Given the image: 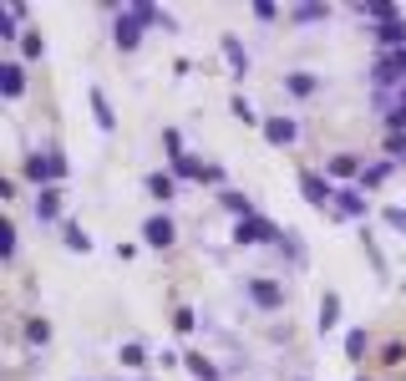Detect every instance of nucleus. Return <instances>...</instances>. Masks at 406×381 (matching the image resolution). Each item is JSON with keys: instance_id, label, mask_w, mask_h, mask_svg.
I'll list each match as a JSON object with an SVG mask.
<instances>
[{"instance_id": "nucleus-1", "label": "nucleus", "mask_w": 406, "mask_h": 381, "mask_svg": "<svg viewBox=\"0 0 406 381\" xmlns=\"http://www.w3.org/2000/svg\"><path fill=\"white\" fill-rule=\"evenodd\" d=\"M371 81H376V92H386V87H406V46H401V51H386V56H376Z\"/></svg>"}, {"instance_id": "nucleus-2", "label": "nucleus", "mask_w": 406, "mask_h": 381, "mask_svg": "<svg viewBox=\"0 0 406 381\" xmlns=\"http://www.w3.org/2000/svg\"><path fill=\"white\" fill-rule=\"evenodd\" d=\"M67 173V163H61V153H36L31 163H26V178L31 183H46V188H56V178Z\"/></svg>"}, {"instance_id": "nucleus-3", "label": "nucleus", "mask_w": 406, "mask_h": 381, "mask_svg": "<svg viewBox=\"0 0 406 381\" xmlns=\"http://www.w3.org/2000/svg\"><path fill=\"white\" fill-rule=\"evenodd\" d=\"M234 239H239V244H269V239H280V229H274V224H264V219H239Z\"/></svg>"}, {"instance_id": "nucleus-4", "label": "nucleus", "mask_w": 406, "mask_h": 381, "mask_svg": "<svg viewBox=\"0 0 406 381\" xmlns=\"http://www.w3.org/2000/svg\"><path fill=\"white\" fill-rule=\"evenodd\" d=\"M300 188H305V199H310L315 208H330V203H335V188L320 178V173H300Z\"/></svg>"}, {"instance_id": "nucleus-5", "label": "nucleus", "mask_w": 406, "mask_h": 381, "mask_svg": "<svg viewBox=\"0 0 406 381\" xmlns=\"http://www.w3.org/2000/svg\"><path fill=\"white\" fill-rule=\"evenodd\" d=\"M330 208H335L340 219H366V199H360L356 188H335V203Z\"/></svg>"}, {"instance_id": "nucleus-6", "label": "nucleus", "mask_w": 406, "mask_h": 381, "mask_svg": "<svg viewBox=\"0 0 406 381\" xmlns=\"http://www.w3.org/2000/svg\"><path fill=\"white\" fill-rule=\"evenodd\" d=\"M142 239L153 244V249H168V244H173V219H168V214L147 219V224H142Z\"/></svg>"}, {"instance_id": "nucleus-7", "label": "nucleus", "mask_w": 406, "mask_h": 381, "mask_svg": "<svg viewBox=\"0 0 406 381\" xmlns=\"http://www.w3.org/2000/svg\"><path fill=\"white\" fill-rule=\"evenodd\" d=\"M137 41H142V20H133V15L122 11V15H117V46H122V51H133Z\"/></svg>"}, {"instance_id": "nucleus-8", "label": "nucleus", "mask_w": 406, "mask_h": 381, "mask_svg": "<svg viewBox=\"0 0 406 381\" xmlns=\"http://www.w3.org/2000/svg\"><path fill=\"white\" fill-rule=\"evenodd\" d=\"M56 214H61V188H41V194H36V219L51 224Z\"/></svg>"}, {"instance_id": "nucleus-9", "label": "nucleus", "mask_w": 406, "mask_h": 381, "mask_svg": "<svg viewBox=\"0 0 406 381\" xmlns=\"http://www.w3.org/2000/svg\"><path fill=\"white\" fill-rule=\"evenodd\" d=\"M376 107L386 112V122H391V127H406V87H401L396 97H376Z\"/></svg>"}, {"instance_id": "nucleus-10", "label": "nucleus", "mask_w": 406, "mask_h": 381, "mask_svg": "<svg viewBox=\"0 0 406 381\" xmlns=\"http://www.w3.org/2000/svg\"><path fill=\"white\" fill-rule=\"evenodd\" d=\"M295 133H300V127H295L290 117H269V122H264V138H269L274 147H285V142H295Z\"/></svg>"}, {"instance_id": "nucleus-11", "label": "nucleus", "mask_w": 406, "mask_h": 381, "mask_svg": "<svg viewBox=\"0 0 406 381\" xmlns=\"http://www.w3.org/2000/svg\"><path fill=\"white\" fill-rule=\"evenodd\" d=\"M0 92H6V97H20V92H26V72H20L15 61L0 67Z\"/></svg>"}, {"instance_id": "nucleus-12", "label": "nucleus", "mask_w": 406, "mask_h": 381, "mask_svg": "<svg viewBox=\"0 0 406 381\" xmlns=\"http://www.w3.org/2000/svg\"><path fill=\"white\" fill-rule=\"evenodd\" d=\"M249 295H254V305H264V310H274V305H285V295L274 290V285H264V280H249Z\"/></svg>"}, {"instance_id": "nucleus-13", "label": "nucleus", "mask_w": 406, "mask_h": 381, "mask_svg": "<svg viewBox=\"0 0 406 381\" xmlns=\"http://www.w3.org/2000/svg\"><path fill=\"white\" fill-rule=\"evenodd\" d=\"M224 61H229V67L239 72V76L249 72V51H244V46H239V41H234V36H224Z\"/></svg>"}, {"instance_id": "nucleus-14", "label": "nucleus", "mask_w": 406, "mask_h": 381, "mask_svg": "<svg viewBox=\"0 0 406 381\" xmlns=\"http://www.w3.org/2000/svg\"><path fill=\"white\" fill-rule=\"evenodd\" d=\"M376 41H381V46H391V51H401L406 46V26H401V20H386V26L376 31Z\"/></svg>"}, {"instance_id": "nucleus-15", "label": "nucleus", "mask_w": 406, "mask_h": 381, "mask_svg": "<svg viewBox=\"0 0 406 381\" xmlns=\"http://www.w3.org/2000/svg\"><path fill=\"white\" fill-rule=\"evenodd\" d=\"M340 321V295H325V300H320V330H330Z\"/></svg>"}, {"instance_id": "nucleus-16", "label": "nucleus", "mask_w": 406, "mask_h": 381, "mask_svg": "<svg viewBox=\"0 0 406 381\" xmlns=\"http://www.w3.org/2000/svg\"><path fill=\"white\" fill-rule=\"evenodd\" d=\"M92 112H97V127H112V122H117V117H112V102H107L97 87H92Z\"/></svg>"}, {"instance_id": "nucleus-17", "label": "nucleus", "mask_w": 406, "mask_h": 381, "mask_svg": "<svg viewBox=\"0 0 406 381\" xmlns=\"http://www.w3.org/2000/svg\"><path fill=\"white\" fill-rule=\"evenodd\" d=\"M224 208H229V214H239V219H254V203L244 194H224Z\"/></svg>"}, {"instance_id": "nucleus-18", "label": "nucleus", "mask_w": 406, "mask_h": 381, "mask_svg": "<svg viewBox=\"0 0 406 381\" xmlns=\"http://www.w3.org/2000/svg\"><path fill=\"white\" fill-rule=\"evenodd\" d=\"M147 194H153V199H173V178H163V173H153V178H147Z\"/></svg>"}, {"instance_id": "nucleus-19", "label": "nucleus", "mask_w": 406, "mask_h": 381, "mask_svg": "<svg viewBox=\"0 0 406 381\" xmlns=\"http://www.w3.org/2000/svg\"><path fill=\"white\" fill-rule=\"evenodd\" d=\"M330 173H335V178H351V173H360V163H356L351 153H340V158H330Z\"/></svg>"}, {"instance_id": "nucleus-20", "label": "nucleus", "mask_w": 406, "mask_h": 381, "mask_svg": "<svg viewBox=\"0 0 406 381\" xmlns=\"http://www.w3.org/2000/svg\"><path fill=\"white\" fill-rule=\"evenodd\" d=\"M67 249H81V254L92 249V239H87V229H81V224H67Z\"/></svg>"}, {"instance_id": "nucleus-21", "label": "nucleus", "mask_w": 406, "mask_h": 381, "mask_svg": "<svg viewBox=\"0 0 406 381\" xmlns=\"http://www.w3.org/2000/svg\"><path fill=\"white\" fill-rule=\"evenodd\" d=\"M325 15H330L325 6H295L290 11V20H300V26H305V20H325Z\"/></svg>"}, {"instance_id": "nucleus-22", "label": "nucleus", "mask_w": 406, "mask_h": 381, "mask_svg": "<svg viewBox=\"0 0 406 381\" xmlns=\"http://www.w3.org/2000/svg\"><path fill=\"white\" fill-rule=\"evenodd\" d=\"M26 341H31V346H46V341H51V326H46V321H31V326H26Z\"/></svg>"}, {"instance_id": "nucleus-23", "label": "nucleus", "mask_w": 406, "mask_h": 381, "mask_svg": "<svg viewBox=\"0 0 406 381\" xmlns=\"http://www.w3.org/2000/svg\"><path fill=\"white\" fill-rule=\"evenodd\" d=\"M290 92L310 97V92H315V76H310V72H295V76H290Z\"/></svg>"}, {"instance_id": "nucleus-24", "label": "nucleus", "mask_w": 406, "mask_h": 381, "mask_svg": "<svg viewBox=\"0 0 406 381\" xmlns=\"http://www.w3.org/2000/svg\"><path fill=\"white\" fill-rule=\"evenodd\" d=\"M346 356H366V330H351L346 335Z\"/></svg>"}, {"instance_id": "nucleus-25", "label": "nucleus", "mask_w": 406, "mask_h": 381, "mask_svg": "<svg viewBox=\"0 0 406 381\" xmlns=\"http://www.w3.org/2000/svg\"><path fill=\"white\" fill-rule=\"evenodd\" d=\"M188 366H194V376H198V381H213V376H219V371L203 361V356H188Z\"/></svg>"}, {"instance_id": "nucleus-26", "label": "nucleus", "mask_w": 406, "mask_h": 381, "mask_svg": "<svg viewBox=\"0 0 406 381\" xmlns=\"http://www.w3.org/2000/svg\"><path fill=\"white\" fill-rule=\"evenodd\" d=\"M122 366H147V356H142V346H122Z\"/></svg>"}, {"instance_id": "nucleus-27", "label": "nucleus", "mask_w": 406, "mask_h": 381, "mask_svg": "<svg viewBox=\"0 0 406 381\" xmlns=\"http://www.w3.org/2000/svg\"><path fill=\"white\" fill-rule=\"evenodd\" d=\"M386 153H391V158H396V163H401V158H406V138H401V133H391V138H386Z\"/></svg>"}, {"instance_id": "nucleus-28", "label": "nucleus", "mask_w": 406, "mask_h": 381, "mask_svg": "<svg viewBox=\"0 0 406 381\" xmlns=\"http://www.w3.org/2000/svg\"><path fill=\"white\" fill-rule=\"evenodd\" d=\"M0 254H6V260H11V254H15V229H11V224L0 229Z\"/></svg>"}, {"instance_id": "nucleus-29", "label": "nucleus", "mask_w": 406, "mask_h": 381, "mask_svg": "<svg viewBox=\"0 0 406 381\" xmlns=\"http://www.w3.org/2000/svg\"><path fill=\"white\" fill-rule=\"evenodd\" d=\"M234 117H239V122H259V117H254V107H249L244 97H234Z\"/></svg>"}, {"instance_id": "nucleus-30", "label": "nucleus", "mask_w": 406, "mask_h": 381, "mask_svg": "<svg viewBox=\"0 0 406 381\" xmlns=\"http://www.w3.org/2000/svg\"><path fill=\"white\" fill-rule=\"evenodd\" d=\"M386 224H391V229H401V234H406V208H386Z\"/></svg>"}, {"instance_id": "nucleus-31", "label": "nucleus", "mask_w": 406, "mask_h": 381, "mask_svg": "<svg viewBox=\"0 0 406 381\" xmlns=\"http://www.w3.org/2000/svg\"><path fill=\"white\" fill-rule=\"evenodd\" d=\"M386 173H391V163H376V168H366V183H381Z\"/></svg>"}, {"instance_id": "nucleus-32", "label": "nucleus", "mask_w": 406, "mask_h": 381, "mask_svg": "<svg viewBox=\"0 0 406 381\" xmlns=\"http://www.w3.org/2000/svg\"><path fill=\"white\" fill-rule=\"evenodd\" d=\"M41 51H46V46H41V36H36V31H26V56H41Z\"/></svg>"}]
</instances>
